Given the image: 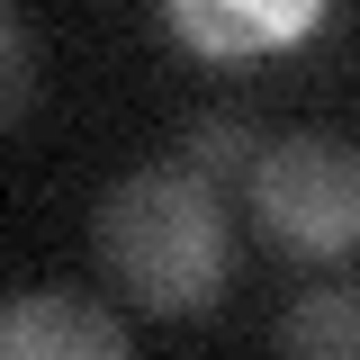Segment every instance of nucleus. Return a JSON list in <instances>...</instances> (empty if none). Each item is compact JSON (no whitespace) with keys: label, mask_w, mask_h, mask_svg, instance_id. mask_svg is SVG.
I'll return each instance as SVG.
<instances>
[{"label":"nucleus","mask_w":360,"mask_h":360,"mask_svg":"<svg viewBox=\"0 0 360 360\" xmlns=\"http://www.w3.org/2000/svg\"><path fill=\"white\" fill-rule=\"evenodd\" d=\"M90 243L108 279L127 288L135 307L153 315H207L234 279V217H225V189L189 172V162H144L127 172L99 217H90Z\"/></svg>","instance_id":"nucleus-1"},{"label":"nucleus","mask_w":360,"mask_h":360,"mask_svg":"<svg viewBox=\"0 0 360 360\" xmlns=\"http://www.w3.org/2000/svg\"><path fill=\"white\" fill-rule=\"evenodd\" d=\"M243 189H252V225L279 252H297V262L360 252V144L352 135H324V127L279 135V144H262Z\"/></svg>","instance_id":"nucleus-2"},{"label":"nucleus","mask_w":360,"mask_h":360,"mask_svg":"<svg viewBox=\"0 0 360 360\" xmlns=\"http://www.w3.org/2000/svg\"><path fill=\"white\" fill-rule=\"evenodd\" d=\"M0 360H135V342L99 297L18 288V297H0Z\"/></svg>","instance_id":"nucleus-3"},{"label":"nucleus","mask_w":360,"mask_h":360,"mask_svg":"<svg viewBox=\"0 0 360 360\" xmlns=\"http://www.w3.org/2000/svg\"><path fill=\"white\" fill-rule=\"evenodd\" d=\"M315 9H207V0H172L162 9V27L180 45H198V54H252V45H279L297 37Z\"/></svg>","instance_id":"nucleus-4"},{"label":"nucleus","mask_w":360,"mask_h":360,"mask_svg":"<svg viewBox=\"0 0 360 360\" xmlns=\"http://www.w3.org/2000/svg\"><path fill=\"white\" fill-rule=\"evenodd\" d=\"M279 360H360V288H307L279 315Z\"/></svg>","instance_id":"nucleus-5"},{"label":"nucleus","mask_w":360,"mask_h":360,"mask_svg":"<svg viewBox=\"0 0 360 360\" xmlns=\"http://www.w3.org/2000/svg\"><path fill=\"white\" fill-rule=\"evenodd\" d=\"M180 162L207 180V189H234V180H252V162H262V135L243 127V117H198V127L180 135Z\"/></svg>","instance_id":"nucleus-6"},{"label":"nucleus","mask_w":360,"mask_h":360,"mask_svg":"<svg viewBox=\"0 0 360 360\" xmlns=\"http://www.w3.org/2000/svg\"><path fill=\"white\" fill-rule=\"evenodd\" d=\"M37 99V45H27V18L0 9V127H18Z\"/></svg>","instance_id":"nucleus-7"}]
</instances>
